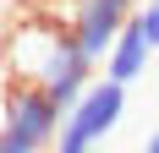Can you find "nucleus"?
<instances>
[{"label": "nucleus", "mask_w": 159, "mask_h": 153, "mask_svg": "<svg viewBox=\"0 0 159 153\" xmlns=\"http://www.w3.org/2000/svg\"><path fill=\"white\" fill-rule=\"evenodd\" d=\"M132 11H137V0H71V38L82 44V55L88 60H104L110 55V44L121 38V28L132 22Z\"/></svg>", "instance_id": "20e7f679"}, {"label": "nucleus", "mask_w": 159, "mask_h": 153, "mask_svg": "<svg viewBox=\"0 0 159 153\" xmlns=\"http://www.w3.org/2000/svg\"><path fill=\"white\" fill-rule=\"evenodd\" d=\"M121 115H126V88L110 82V76H99L93 88L66 109V126H61V137H55V153H93V142L110 137L115 126H121Z\"/></svg>", "instance_id": "7ed1b4c3"}, {"label": "nucleus", "mask_w": 159, "mask_h": 153, "mask_svg": "<svg viewBox=\"0 0 159 153\" xmlns=\"http://www.w3.org/2000/svg\"><path fill=\"white\" fill-rule=\"evenodd\" d=\"M99 60L82 55L66 22H16L6 33V82H33L44 88L61 109H71L82 93L93 88Z\"/></svg>", "instance_id": "f257e3e1"}, {"label": "nucleus", "mask_w": 159, "mask_h": 153, "mask_svg": "<svg viewBox=\"0 0 159 153\" xmlns=\"http://www.w3.org/2000/svg\"><path fill=\"white\" fill-rule=\"evenodd\" d=\"M132 22L143 28V38L154 44V55H159V0H143V6L132 11Z\"/></svg>", "instance_id": "423d86ee"}, {"label": "nucleus", "mask_w": 159, "mask_h": 153, "mask_svg": "<svg viewBox=\"0 0 159 153\" xmlns=\"http://www.w3.org/2000/svg\"><path fill=\"white\" fill-rule=\"evenodd\" d=\"M143 153H159V131H154V137H148V142H143Z\"/></svg>", "instance_id": "0eeeda50"}, {"label": "nucleus", "mask_w": 159, "mask_h": 153, "mask_svg": "<svg viewBox=\"0 0 159 153\" xmlns=\"http://www.w3.org/2000/svg\"><path fill=\"white\" fill-rule=\"evenodd\" d=\"M0 153H22V148H16V142H6V137H0Z\"/></svg>", "instance_id": "6e6552de"}, {"label": "nucleus", "mask_w": 159, "mask_h": 153, "mask_svg": "<svg viewBox=\"0 0 159 153\" xmlns=\"http://www.w3.org/2000/svg\"><path fill=\"white\" fill-rule=\"evenodd\" d=\"M148 55H154V44L143 38V28H137V22H126V28H121V38L110 44V55H104V76H110V82H121V88H132V82L148 71Z\"/></svg>", "instance_id": "39448f33"}, {"label": "nucleus", "mask_w": 159, "mask_h": 153, "mask_svg": "<svg viewBox=\"0 0 159 153\" xmlns=\"http://www.w3.org/2000/svg\"><path fill=\"white\" fill-rule=\"evenodd\" d=\"M66 126V109L49 98L44 88H33V82H6V126H0V137L16 142L22 153H44L55 148Z\"/></svg>", "instance_id": "f03ea898"}]
</instances>
